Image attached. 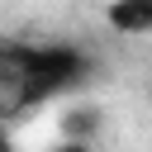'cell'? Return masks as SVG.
Instances as JSON below:
<instances>
[{
	"instance_id": "obj_1",
	"label": "cell",
	"mask_w": 152,
	"mask_h": 152,
	"mask_svg": "<svg viewBox=\"0 0 152 152\" xmlns=\"http://www.w3.org/2000/svg\"><path fill=\"white\" fill-rule=\"evenodd\" d=\"M95 71V57L81 43H5L0 48V100L5 114L19 119V109L28 104H48L76 86H86V76Z\"/></svg>"
},
{
	"instance_id": "obj_2",
	"label": "cell",
	"mask_w": 152,
	"mask_h": 152,
	"mask_svg": "<svg viewBox=\"0 0 152 152\" xmlns=\"http://www.w3.org/2000/svg\"><path fill=\"white\" fill-rule=\"evenodd\" d=\"M104 24L128 38H152V0H109Z\"/></svg>"
},
{
	"instance_id": "obj_3",
	"label": "cell",
	"mask_w": 152,
	"mask_h": 152,
	"mask_svg": "<svg viewBox=\"0 0 152 152\" xmlns=\"http://www.w3.org/2000/svg\"><path fill=\"white\" fill-rule=\"evenodd\" d=\"M52 152H90V142H86V138H62Z\"/></svg>"
}]
</instances>
